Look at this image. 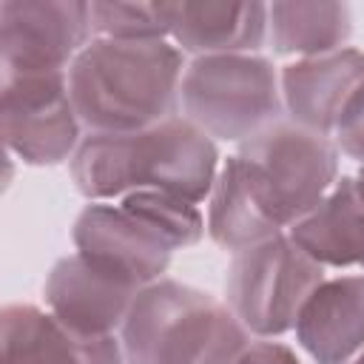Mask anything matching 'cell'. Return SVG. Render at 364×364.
Returning a JSON list of instances; mask_svg holds the SVG:
<instances>
[{
	"label": "cell",
	"instance_id": "1",
	"mask_svg": "<svg viewBox=\"0 0 364 364\" xmlns=\"http://www.w3.org/2000/svg\"><path fill=\"white\" fill-rule=\"evenodd\" d=\"M219 165L216 142L185 117H171L142 131L85 134L68 171L88 202L159 191L199 205L210 196Z\"/></svg>",
	"mask_w": 364,
	"mask_h": 364
},
{
	"label": "cell",
	"instance_id": "2",
	"mask_svg": "<svg viewBox=\"0 0 364 364\" xmlns=\"http://www.w3.org/2000/svg\"><path fill=\"white\" fill-rule=\"evenodd\" d=\"M185 65L168 40L94 37L68 68V94L88 134L142 131L179 117Z\"/></svg>",
	"mask_w": 364,
	"mask_h": 364
},
{
	"label": "cell",
	"instance_id": "3",
	"mask_svg": "<svg viewBox=\"0 0 364 364\" xmlns=\"http://www.w3.org/2000/svg\"><path fill=\"white\" fill-rule=\"evenodd\" d=\"M250 341L225 301L168 276L136 293L119 330L125 364H236Z\"/></svg>",
	"mask_w": 364,
	"mask_h": 364
},
{
	"label": "cell",
	"instance_id": "4",
	"mask_svg": "<svg viewBox=\"0 0 364 364\" xmlns=\"http://www.w3.org/2000/svg\"><path fill=\"white\" fill-rule=\"evenodd\" d=\"M236 159L264 213L282 230H290L310 216L338 182L341 154L333 136L313 134L282 117L239 142Z\"/></svg>",
	"mask_w": 364,
	"mask_h": 364
},
{
	"label": "cell",
	"instance_id": "5",
	"mask_svg": "<svg viewBox=\"0 0 364 364\" xmlns=\"http://www.w3.org/2000/svg\"><path fill=\"white\" fill-rule=\"evenodd\" d=\"M179 117L213 142H245L284 117L279 68L262 54L193 57L179 82Z\"/></svg>",
	"mask_w": 364,
	"mask_h": 364
},
{
	"label": "cell",
	"instance_id": "6",
	"mask_svg": "<svg viewBox=\"0 0 364 364\" xmlns=\"http://www.w3.org/2000/svg\"><path fill=\"white\" fill-rule=\"evenodd\" d=\"M324 279V264L282 233L230 259L225 304L253 338H276L296 327L304 301Z\"/></svg>",
	"mask_w": 364,
	"mask_h": 364
},
{
	"label": "cell",
	"instance_id": "7",
	"mask_svg": "<svg viewBox=\"0 0 364 364\" xmlns=\"http://www.w3.org/2000/svg\"><path fill=\"white\" fill-rule=\"evenodd\" d=\"M0 128L9 154L26 165L71 162L82 122L68 94V71L0 80Z\"/></svg>",
	"mask_w": 364,
	"mask_h": 364
},
{
	"label": "cell",
	"instance_id": "8",
	"mask_svg": "<svg viewBox=\"0 0 364 364\" xmlns=\"http://www.w3.org/2000/svg\"><path fill=\"white\" fill-rule=\"evenodd\" d=\"M94 40L91 3L80 0H3L0 68L3 77L60 74Z\"/></svg>",
	"mask_w": 364,
	"mask_h": 364
},
{
	"label": "cell",
	"instance_id": "9",
	"mask_svg": "<svg viewBox=\"0 0 364 364\" xmlns=\"http://www.w3.org/2000/svg\"><path fill=\"white\" fill-rule=\"evenodd\" d=\"M71 242L77 253L136 287L165 279L176 250L156 228L119 202L85 205L74 219Z\"/></svg>",
	"mask_w": 364,
	"mask_h": 364
},
{
	"label": "cell",
	"instance_id": "10",
	"mask_svg": "<svg viewBox=\"0 0 364 364\" xmlns=\"http://www.w3.org/2000/svg\"><path fill=\"white\" fill-rule=\"evenodd\" d=\"M139 290L82 253L57 259L43 282L46 310L80 336H114L122 330Z\"/></svg>",
	"mask_w": 364,
	"mask_h": 364
},
{
	"label": "cell",
	"instance_id": "11",
	"mask_svg": "<svg viewBox=\"0 0 364 364\" xmlns=\"http://www.w3.org/2000/svg\"><path fill=\"white\" fill-rule=\"evenodd\" d=\"M282 102L290 122L333 136L347 102L364 85V51L344 46L279 68Z\"/></svg>",
	"mask_w": 364,
	"mask_h": 364
},
{
	"label": "cell",
	"instance_id": "12",
	"mask_svg": "<svg viewBox=\"0 0 364 364\" xmlns=\"http://www.w3.org/2000/svg\"><path fill=\"white\" fill-rule=\"evenodd\" d=\"M0 364H125L117 336H80L31 301L0 310Z\"/></svg>",
	"mask_w": 364,
	"mask_h": 364
},
{
	"label": "cell",
	"instance_id": "13",
	"mask_svg": "<svg viewBox=\"0 0 364 364\" xmlns=\"http://www.w3.org/2000/svg\"><path fill=\"white\" fill-rule=\"evenodd\" d=\"M296 341L316 364H347L364 350V273L324 279L296 318Z\"/></svg>",
	"mask_w": 364,
	"mask_h": 364
},
{
	"label": "cell",
	"instance_id": "14",
	"mask_svg": "<svg viewBox=\"0 0 364 364\" xmlns=\"http://www.w3.org/2000/svg\"><path fill=\"white\" fill-rule=\"evenodd\" d=\"M171 40L182 54H259L267 40L264 3L182 0L168 3Z\"/></svg>",
	"mask_w": 364,
	"mask_h": 364
},
{
	"label": "cell",
	"instance_id": "15",
	"mask_svg": "<svg viewBox=\"0 0 364 364\" xmlns=\"http://www.w3.org/2000/svg\"><path fill=\"white\" fill-rule=\"evenodd\" d=\"M287 233L318 264L358 267L364 273V165L350 176H338L318 208Z\"/></svg>",
	"mask_w": 364,
	"mask_h": 364
},
{
	"label": "cell",
	"instance_id": "16",
	"mask_svg": "<svg viewBox=\"0 0 364 364\" xmlns=\"http://www.w3.org/2000/svg\"><path fill=\"white\" fill-rule=\"evenodd\" d=\"M353 34V14L347 3L290 0L267 6V37L282 57H318L344 48Z\"/></svg>",
	"mask_w": 364,
	"mask_h": 364
},
{
	"label": "cell",
	"instance_id": "17",
	"mask_svg": "<svg viewBox=\"0 0 364 364\" xmlns=\"http://www.w3.org/2000/svg\"><path fill=\"white\" fill-rule=\"evenodd\" d=\"M208 233L222 250L233 256L287 233L264 213V208L250 193L236 154L219 165L213 191L208 196Z\"/></svg>",
	"mask_w": 364,
	"mask_h": 364
},
{
	"label": "cell",
	"instance_id": "18",
	"mask_svg": "<svg viewBox=\"0 0 364 364\" xmlns=\"http://www.w3.org/2000/svg\"><path fill=\"white\" fill-rule=\"evenodd\" d=\"M119 205L128 208L131 213H136L139 219H145L151 228H156L176 250L196 245L208 230V222H205L199 205L171 196V193L136 191V193H128L125 199H119Z\"/></svg>",
	"mask_w": 364,
	"mask_h": 364
},
{
	"label": "cell",
	"instance_id": "19",
	"mask_svg": "<svg viewBox=\"0 0 364 364\" xmlns=\"http://www.w3.org/2000/svg\"><path fill=\"white\" fill-rule=\"evenodd\" d=\"M94 37L111 40H165L171 37L168 3H91Z\"/></svg>",
	"mask_w": 364,
	"mask_h": 364
},
{
	"label": "cell",
	"instance_id": "20",
	"mask_svg": "<svg viewBox=\"0 0 364 364\" xmlns=\"http://www.w3.org/2000/svg\"><path fill=\"white\" fill-rule=\"evenodd\" d=\"M333 142H336L338 154L364 165V85L347 102V108H344V114L333 131Z\"/></svg>",
	"mask_w": 364,
	"mask_h": 364
},
{
	"label": "cell",
	"instance_id": "21",
	"mask_svg": "<svg viewBox=\"0 0 364 364\" xmlns=\"http://www.w3.org/2000/svg\"><path fill=\"white\" fill-rule=\"evenodd\" d=\"M236 364H304L287 344L273 338H253Z\"/></svg>",
	"mask_w": 364,
	"mask_h": 364
},
{
	"label": "cell",
	"instance_id": "22",
	"mask_svg": "<svg viewBox=\"0 0 364 364\" xmlns=\"http://www.w3.org/2000/svg\"><path fill=\"white\" fill-rule=\"evenodd\" d=\"M347 364H364V350H361V353H358V355H353V358H350V361H347Z\"/></svg>",
	"mask_w": 364,
	"mask_h": 364
}]
</instances>
